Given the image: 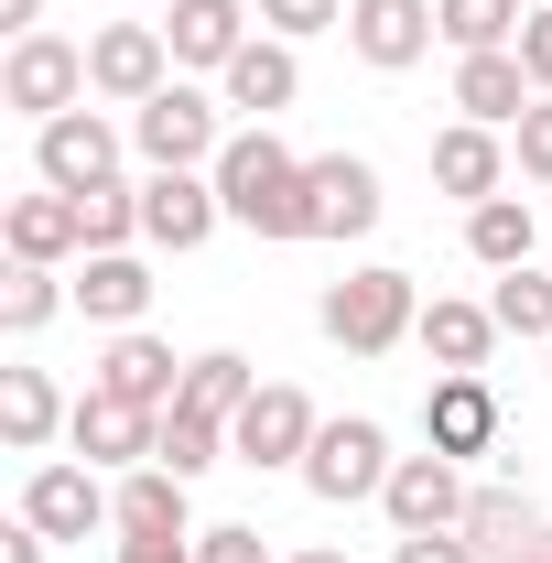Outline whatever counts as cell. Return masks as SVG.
<instances>
[{
  "label": "cell",
  "mask_w": 552,
  "mask_h": 563,
  "mask_svg": "<svg viewBox=\"0 0 552 563\" xmlns=\"http://www.w3.org/2000/svg\"><path fill=\"white\" fill-rule=\"evenodd\" d=\"M207 174H217V207L239 217L250 239H314V196H303V163H292V152L272 141V120H261V131H239V141H228V152L207 163Z\"/></svg>",
  "instance_id": "obj_1"
},
{
  "label": "cell",
  "mask_w": 552,
  "mask_h": 563,
  "mask_svg": "<svg viewBox=\"0 0 552 563\" xmlns=\"http://www.w3.org/2000/svg\"><path fill=\"white\" fill-rule=\"evenodd\" d=\"M120 563H196V542H120Z\"/></svg>",
  "instance_id": "obj_39"
},
{
  "label": "cell",
  "mask_w": 552,
  "mask_h": 563,
  "mask_svg": "<svg viewBox=\"0 0 552 563\" xmlns=\"http://www.w3.org/2000/svg\"><path fill=\"white\" fill-rule=\"evenodd\" d=\"M109 531H120V542H196V531H185V477H174V466H131V477L109 488Z\"/></svg>",
  "instance_id": "obj_19"
},
{
  "label": "cell",
  "mask_w": 552,
  "mask_h": 563,
  "mask_svg": "<svg viewBox=\"0 0 552 563\" xmlns=\"http://www.w3.org/2000/svg\"><path fill=\"white\" fill-rule=\"evenodd\" d=\"M542 357H552V347H542Z\"/></svg>",
  "instance_id": "obj_44"
},
{
  "label": "cell",
  "mask_w": 552,
  "mask_h": 563,
  "mask_svg": "<svg viewBox=\"0 0 552 563\" xmlns=\"http://www.w3.org/2000/svg\"><path fill=\"white\" fill-rule=\"evenodd\" d=\"M250 390H261V379H250V357H239V347H207V357H185V412H207V422H239V412H250Z\"/></svg>",
  "instance_id": "obj_27"
},
{
  "label": "cell",
  "mask_w": 552,
  "mask_h": 563,
  "mask_svg": "<svg viewBox=\"0 0 552 563\" xmlns=\"http://www.w3.org/2000/svg\"><path fill=\"white\" fill-rule=\"evenodd\" d=\"M303 98V66H292V44L281 33H250L239 55H228V109H250V120H272Z\"/></svg>",
  "instance_id": "obj_21"
},
{
  "label": "cell",
  "mask_w": 552,
  "mask_h": 563,
  "mask_svg": "<svg viewBox=\"0 0 552 563\" xmlns=\"http://www.w3.org/2000/svg\"><path fill=\"white\" fill-rule=\"evenodd\" d=\"M422 357L433 368H487V347H498V314L487 303H422Z\"/></svg>",
  "instance_id": "obj_25"
},
{
  "label": "cell",
  "mask_w": 552,
  "mask_h": 563,
  "mask_svg": "<svg viewBox=\"0 0 552 563\" xmlns=\"http://www.w3.org/2000/svg\"><path fill=\"white\" fill-rule=\"evenodd\" d=\"M87 390H109V401H141V412H174V401H185V368H174V347H163V336L120 325V336H109V357L87 368Z\"/></svg>",
  "instance_id": "obj_12"
},
{
  "label": "cell",
  "mask_w": 552,
  "mask_h": 563,
  "mask_svg": "<svg viewBox=\"0 0 552 563\" xmlns=\"http://www.w3.org/2000/svg\"><path fill=\"white\" fill-rule=\"evenodd\" d=\"M433 185H444V196H466V207H487V196L509 185V152H498V131H477V120L433 131Z\"/></svg>",
  "instance_id": "obj_22"
},
{
  "label": "cell",
  "mask_w": 552,
  "mask_h": 563,
  "mask_svg": "<svg viewBox=\"0 0 552 563\" xmlns=\"http://www.w3.org/2000/svg\"><path fill=\"white\" fill-rule=\"evenodd\" d=\"M292 563H346V553H292Z\"/></svg>",
  "instance_id": "obj_42"
},
{
  "label": "cell",
  "mask_w": 552,
  "mask_h": 563,
  "mask_svg": "<svg viewBox=\"0 0 552 563\" xmlns=\"http://www.w3.org/2000/svg\"><path fill=\"white\" fill-rule=\"evenodd\" d=\"M390 563H487L477 542H466V531H401V553Z\"/></svg>",
  "instance_id": "obj_36"
},
{
  "label": "cell",
  "mask_w": 552,
  "mask_h": 563,
  "mask_svg": "<svg viewBox=\"0 0 552 563\" xmlns=\"http://www.w3.org/2000/svg\"><path fill=\"white\" fill-rule=\"evenodd\" d=\"M217 455H228V422H207V412H185V401H174V412H163V444H152V466H174V477L196 488Z\"/></svg>",
  "instance_id": "obj_29"
},
{
  "label": "cell",
  "mask_w": 552,
  "mask_h": 563,
  "mask_svg": "<svg viewBox=\"0 0 552 563\" xmlns=\"http://www.w3.org/2000/svg\"><path fill=\"white\" fill-rule=\"evenodd\" d=\"M412 325H422L412 272H346V282H325V336H336L346 357H390Z\"/></svg>",
  "instance_id": "obj_2"
},
{
  "label": "cell",
  "mask_w": 552,
  "mask_h": 563,
  "mask_svg": "<svg viewBox=\"0 0 552 563\" xmlns=\"http://www.w3.org/2000/svg\"><path fill=\"white\" fill-rule=\"evenodd\" d=\"M542 87L520 66V44H498V55H455V109L477 120V131H520V109H531Z\"/></svg>",
  "instance_id": "obj_15"
},
{
  "label": "cell",
  "mask_w": 552,
  "mask_h": 563,
  "mask_svg": "<svg viewBox=\"0 0 552 563\" xmlns=\"http://www.w3.org/2000/svg\"><path fill=\"white\" fill-rule=\"evenodd\" d=\"M520 66H531V87L552 98V0H531V22H520Z\"/></svg>",
  "instance_id": "obj_37"
},
{
  "label": "cell",
  "mask_w": 552,
  "mask_h": 563,
  "mask_svg": "<svg viewBox=\"0 0 552 563\" xmlns=\"http://www.w3.org/2000/svg\"><path fill=\"white\" fill-rule=\"evenodd\" d=\"M433 0H346V44H357V66H379V76H401L433 55Z\"/></svg>",
  "instance_id": "obj_11"
},
{
  "label": "cell",
  "mask_w": 552,
  "mask_h": 563,
  "mask_svg": "<svg viewBox=\"0 0 552 563\" xmlns=\"http://www.w3.org/2000/svg\"><path fill=\"white\" fill-rule=\"evenodd\" d=\"M22 520H33L44 542H87V531L109 520V488H98V466H33V488H22Z\"/></svg>",
  "instance_id": "obj_17"
},
{
  "label": "cell",
  "mask_w": 552,
  "mask_h": 563,
  "mask_svg": "<svg viewBox=\"0 0 552 563\" xmlns=\"http://www.w3.org/2000/svg\"><path fill=\"white\" fill-rule=\"evenodd\" d=\"M433 22H444V44H455V55H498V44H520L531 0H433Z\"/></svg>",
  "instance_id": "obj_28"
},
{
  "label": "cell",
  "mask_w": 552,
  "mask_h": 563,
  "mask_svg": "<svg viewBox=\"0 0 552 563\" xmlns=\"http://www.w3.org/2000/svg\"><path fill=\"white\" fill-rule=\"evenodd\" d=\"M303 196H314V239H368V228H379V174H368L357 152L303 163Z\"/></svg>",
  "instance_id": "obj_16"
},
{
  "label": "cell",
  "mask_w": 552,
  "mask_h": 563,
  "mask_svg": "<svg viewBox=\"0 0 552 563\" xmlns=\"http://www.w3.org/2000/svg\"><path fill=\"white\" fill-rule=\"evenodd\" d=\"M498 563H552V531H531V542H520V553H498Z\"/></svg>",
  "instance_id": "obj_41"
},
{
  "label": "cell",
  "mask_w": 552,
  "mask_h": 563,
  "mask_svg": "<svg viewBox=\"0 0 552 563\" xmlns=\"http://www.w3.org/2000/svg\"><path fill=\"white\" fill-rule=\"evenodd\" d=\"M0 98L44 131V120H66L76 98H87V44H66V33H22L11 44V66H0Z\"/></svg>",
  "instance_id": "obj_6"
},
{
  "label": "cell",
  "mask_w": 552,
  "mask_h": 563,
  "mask_svg": "<svg viewBox=\"0 0 552 563\" xmlns=\"http://www.w3.org/2000/svg\"><path fill=\"white\" fill-rule=\"evenodd\" d=\"M217 174H152V185H141V239H152V250H207L217 239Z\"/></svg>",
  "instance_id": "obj_13"
},
{
  "label": "cell",
  "mask_w": 552,
  "mask_h": 563,
  "mask_svg": "<svg viewBox=\"0 0 552 563\" xmlns=\"http://www.w3.org/2000/svg\"><path fill=\"white\" fill-rule=\"evenodd\" d=\"M455 531H466L477 553H520V542H531L542 520H531V498H520V488H477V498H466V520H455Z\"/></svg>",
  "instance_id": "obj_30"
},
{
  "label": "cell",
  "mask_w": 552,
  "mask_h": 563,
  "mask_svg": "<svg viewBox=\"0 0 552 563\" xmlns=\"http://www.w3.org/2000/svg\"><path fill=\"white\" fill-rule=\"evenodd\" d=\"M196 563H272V542L250 520H217V531H196Z\"/></svg>",
  "instance_id": "obj_34"
},
{
  "label": "cell",
  "mask_w": 552,
  "mask_h": 563,
  "mask_svg": "<svg viewBox=\"0 0 552 563\" xmlns=\"http://www.w3.org/2000/svg\"><path fill=\"white\" fill-rule=\"evenodd\" d=\"M261 22H272L281 44H303V33H325V22H346V0H261Z\"/></svg>",
  "instance_id": "obj_33"
},
{
  "label": "cell",
  "mask_w": 552,
  "mask_h": 563,
  "mask_svg": "<svg viewBox=\"0 0 552 563\" xmlns=\"http://www.w3.org/2000/svg\"><path fill=\"white\" fill-rule=\"evenodd\" d=\"M44 553H55V542H44L33 520H11V531H0V563H44Z\"/></svg>",
  "instance_id": "obj_38"
},
{
  "label": "cell",
  "mask_w": 552,
  "mask_h": 563,
  "mask_svg": "<svg viewBox=\"0 0 552 563\" xmlns=\"http://www.w3.org/2000/svg\"><path fill=\"white\" fill-rule=\"evenodd\" d=\"M466 498H477V488H466V466L422 444V455H401V466H390L379 509H390V531H455V520H466Z\"/></svg>",
  "instance_id": "obj_10"
},
{
  "label": "cell",
  "mask_w": 552,
  "mask_h": 563,
  "mask_svg": "<svg viewBox=\"0 0 552 563\" xmlns=\"http://www.w3.org/2000/svg\"><path fill=\"white\" fill-rule=\"evenodd\" d=\"M174 44H163V22H109L98 44H87V87L98 98H120V109H141V98H163L174 87Z\"/></svg>",
  "instance_id": "obj_9"
},
{
  "label": "cell",
  "mask_w": 552,
  "mask_h": 563,
  "mask_svg": "<svg viewBox=\"0 0 552 563\" xmlns=\"http://www.w3.org/2000/svg\"><path fill=\"white\" fill-rule=\"evenodd\" d=\"M55 422H76L55 401V379L44 368H0V433H11V455H44L55 444Z\"/></svg>",
  "instance_id": "obj_23"
},
{
  "label": "cell",
  "mask_w": 552,
  "mask_h": 563,
  "mask_svg": "<svg viewBox=\"0 0 552 563\" xmlns=\"http://www.w3.org/2000/svg\"><path fill=\"white\" fill-rule=\"evenodd\" d=\"M163 11H174V0H163Z\"/></svg>",
  "instance_id": "obj_43"
},
{
  "label": "cell",
  "mask_w": 552,
  "mask_h": 563,
  "mask_svg": "<svg viewBox=\"0 0 552 563\" xmlns=\"http://www.w3.org/2000/svg\"><path fill=\"white\" fill-rule=\"evenodd\" d=\"M498 433H509V412H498V390H487V368H444L433 390H422V444L433 455H498Z\"/></svg>",
  "instance_id": "obj_7"
},
{
  "label": "cell",
  "mask_w": 552,
  "mask_h": 563,
  "mask_svg": "<svg viewBox=\"0 0 552 563\" xmlns=\"http://www.w3.org/2000/svg\"><path fill=\"white\" fill-rule=\"evenodd\" d=\"M163 44H174V66H217L228 76V55L250 44V0H174V11H163Z\"/></svg>",
  "instance_id": "obj_20"
},
{
  "label": "cell",
  "mask_w": 552,
  "mask_h": 563,
  "mask_svg": "<svg viewBox=\"0 0 552 563\" xmlns=\"http://www.w3.org/2000/svg\"><path fill=\"white\" fill-rule=\"evenodd\" d=\"M314 433H325V412H314L292 379H261V390H250V412L228 422V455L272 477V466H303V455H314Z\"/></svg>",
  "instance_id": "obj_3"
},
{
  "label": "cell",
  "mask_w": 552,
  "mask_h": 563,
  "mask_svg": "<svg viewBox=\"0 0 552 563\" xmlns=\"http://www.w3.org/2000/svg\"><path fill=\"white\" fill-rule=\"evenodd\" d=\"M76 303H87L98 325H141V314H152V272H141L131 250H87V282H76Z\"/></svg>",
  "instance_id": "obj_24"
},
{
  "label": "cell",
  "mask_w": 552,
  "mask_h": 563,
  "mask_svg": "<svg viewBox=\"0 0 552 563\" xmlns=\"http://www.w3.org/2000/svg\"><path fill=\"white\" fill-rule=\"evenodd\" d=\"M0 22H11V44H22V33L44 22V0H0Z\"/></svg>",
  "instance_id": "obj_40"
},
{
  "label": "cell",
  "mask_w": 552,
  "mask_h": 563,
  "mask_svg": "<svg viewBox=\"0 0 552 563\" xmlns=\"http://www.w3.org/2000/svg\"><path fill=\"white\" fill-rule=\"evenodd\" d=\"M131 141L152 174H196V163H217L228 141H217V98L207 87H163V98H141L131 109Z\"/></svg>",
  "instance_id": "obj_5"
},
{
  "label": "cell",
  "mask_w": 552,
  "mask_h": 563,
  "mask_svg": "<svg viewBox=\"0 0 552 563\" xmlns=\"http://www.w3.org/2000/svg\"><path fill=\"white\" fill-rule=\"evenodd\" d=\"M0 239H11V261H33V272H55V261H76L87 250V207L76 196H11V217H0Z\"/></svg>",
  "instance_id": "obj_18"
},
{
  "label": "cell",
  "mask_w": 552,
  "mask_h": 563,
  "mask_svg": "<svg viewBox=\"0 0 552 563\" xmlns=\"http://www.w3.org/2000/svg\"><path fill=\"white\" fill-rule=\"evenodd\" d=\"M66 314V282L33 272V261H11V282H0V336H44Z\"/></svg>",
  "instance_id": "obj_32"
},
{
  "label": "cell",
  "mask_w": 552,
  "mask_h": 563,
  "mask_svg": "<svg viewBox=\"0 0 552 563\" xmlns=\"http://www.w3.org/2000/svg\"><path fill=\"white\" fill-rule=\"evenodd\" d=\"M66 444L87 455V466H152V444H163V412L87 390V401H76V422H66Z\"/></svg>",
  "instance_id": "obj_14"
},
{
  "label": "cell",
  "mask_w": 552,
  "mask_h": 563,
  "mask_svg": "<svg viewBox=\"0 0 552 563\" xmlns=\"http://www.w3.org/2000/svg\"><path fill=\"white\" fill-rule=\"evenodd\" d=\"M531 239H542V228H531V196H487V207H466V250H477L487 272H520Z\"/></svg>",
  "instance_id": "obj_26"
},
{
  "label": "cell",
  "mask_w": 552,
  "mask_h": 563,
  "mask_svg": "<svg viewBox=\"0 0 552 563\" xmlns=\"http://www.w3.org/2000/svg\"><path fill=\"white\" fill-rule=\"evenodd\" d=\"M33 174H44L55 196H98V185H120V131H109L98 109H66V120L33 131Z\"/></svg>",
  "instance_id": "obj_8"
},
{
  "label": "cell",
  "mask_w": 552,
  "mask_h": 563,
  "mask_svg": "<svg viewBox=\"0 0 552 563\" xmlns=\"http://www.w3.org/2000/svg\"><path fill=\"white\" fill-rule=\"evenodd\" d=\"M390 466H401V455H390V433H379L368 412H346V422H325V433H314L303 488L325 498V509H346V498H379V488H390Z\"/></svg>",
  "instance_id": "obj_4"
},
{
  "label": "cell",
  "mask_w": 552,
  "mask_h": 563,
  "mask_svg": "<svg viewBox=\"0 0 552 563\" xmlns=\"http://www.w3.org/2000/svg\"><path fill=\"white\" fill-rule=\"evenodd\" d=\"M520 174H531V185H552V98H531V109H520Z\"/></svg>",
  "instance_id": "obj_35"
},
{
  "label": "cell",
  "mask_w": 552,
  "mask_h": 563,
  "mask_svg": "<svg viewBox=\"0 0 552 563\" xmlns=\"http://www.w3.org/2000/svg\"><path fill=\"white\" fill-rule=\"evenodd\" d=\"M487 314H498V336H542L552 347V272H498V292H487Z\"/></svg>",
  "instance_id": "obj_31"
}]
</instances>
